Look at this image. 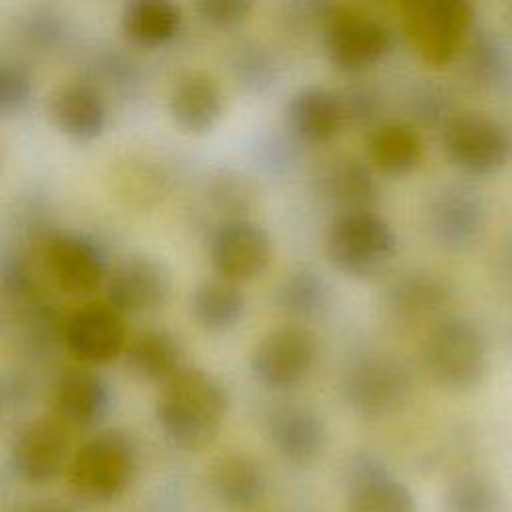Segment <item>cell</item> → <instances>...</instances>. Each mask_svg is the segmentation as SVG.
Wrapping results in <instances>:
<instances>
[{
    "instance_id": "1",
    "label": "cell",
    "mask_w": 512,
    "mask_h": 512,
    "mask_svg": "<svg viewBox=\"0 0 512 512\" xmlns=\"http://www.w3.org/2000/svg\"><path fill=\"white\" fill-rule=\"evenodd\" d=\"M228 396L224 386L202 368H182L156 400V420L178 448L198 452L210 446L224 424Z\"/></svg>"
},
{
    "instance_id": "2",
    "label": "cell",
    "mask_w": 512,
    "mask_h": 512,
    "mask_svg": "<svg viewBox=\"0 0 512 512\" xmlns=\"http://www.w3.org/2000/svg\"><path fill=\"white\" fill-rule=\"evenodd\" d=\"M136 448L122 430H102L74 450L66 468L70 492L84 502L116 500L136 474Z\"/></svg>"
},
{
    "instance_id": "3",
    "label": "cell",
    "mask_w": 512,
    "mask_h": 512,
    "mask_svg": "<svg viewBox=\"0 0 512 512\" xmlns=\"http://www.w3.org/2000/svg\"><path fill=\"white\" fill-rule=\"evenodd\" d=\"M422 356L434 382L450 392L476 388L488 366L482 332L474 322L462 316L440 320L428 332Z\"/></svg>"
},
{
    "instance_id": "4",
    "label": "cell",
    "mask_w": 512,
    "mask_h": 512,
    "mask_svg": "<svg viewBox=\"0 0 512 512\" xmlns=\"http://www.w3.org/2000/svg\"><path fill=\"white\" fill-rule=\"evenodd\" d=\"M396 244V232L374 210L340 212L326 232L328 260L350 276L378 272L394 256Z\"/></svg>"
},
{
    "instance_id": "5",
    "label": "cell",
    "mask_w": 512,
    "mask_h": 512,
    "mask_svg": "<svg viewBox=\"0 0 512 512\" xmlns=\"http://www.w3.org/2000/svg\"><path fill=\"white\" fill-rule=\"evenodd\" d=\"M402 20L414 50L426 62L442 66L462 48L472 6L464 0H410L402 6Z\"/></svg>"
},
{
    "instance_id": "6",
    "label": "cell",
    "mask_w": 512,
    "mask_h": 512,
    "mask_svg": "<svg viewBox=\"0 0 512 512\" xmlns=\"http://www.w3.org/2000/svg\"><path fill=\"white\" fill-rule=\"evenodd\" d=\"M412 390L406 366L382 354L356 358L344 372L342 394L348 406L364 418H384L404 406Z\"/></svg>"
},
{
    "instance_id": "7",
    "label": "cell",
    "mask_w": 512,
    "mask_h": 512,
    "mask_svg": "<svg viewBox=\"0 0 512 512\" xmlns=\"http://www.w3.org/2000/svg\"><path fill=\"white\" fill-rule=\"evenodd\" d=\"M326 50L344 72H362L376 64L392 44L390 28L358 6H332L324 22Z\"/></svg>"
},
{
    "instance_id": "8",
    "label": "cell",
    "mask_w": 512,
    "mask_h": 512,
    "mask_svg": "<svg viewBox=\"0 0 512 512\" xmlns=\"http://www.w3.org/2000/svg\"><path fill=\"white\" fill-rule=\"evenodd\" d=\"M316 360L314 334L298 322L268 330L252 348V374L268 388L286 390L300 384Z\"/></svg>"
},
{
    "instance_id": "9",
    "label": "cell",
    "mask_w": 512,
    "mask_h": 512,
    "mask_svg": "<svg viewBox=\"0 0 512 512\" xmlns=\"http://www.w3.org/2000/svg\"><path fill=\"white\" fill-rule=\"evenodd\" d=\"M442 144L450 162L468 174L496 172L510 152L504 128L480 112L450 116L442 130Z\"/></svg>"
},
{
    "instance_id": "10",
    "label": "cell",
    "mask_w": 512,
    "mask_h": 512,
    "mask_svg": "<svg viewBox=\"0 0 512 512\" xmlns=\"http://www.w3.org/2000/svg\"><path fill=\"white\" fill-rule=\"evenodd\" d=\"M208 258L222 278L232 282L248 280L266 270L272 258V240L258 222L230 216L212 228Z\"/></svg>"
},
{
    "instance_id": "11",
    "label": "cell",
    "mask_w": 512,
    "mask_h": 512,
    "mask_svg": "<svg viewBox=\"0 0 512 512\" xmlns=\"http://www.w3.org/2000/svg\"><path fill=\"white\" fill-rule=\"evenodd\" d=\"M170 290V270L150 254H126L106 276V302L120 314L154 312L164 306Z\"/></svg>"
},
{
    "instance_id": "12",
    "label": "cell",
    "mask_w": 512,
    "mask_h": 512,
    "mask_svg": "<svg viewBox=\"0 0 512 512\" xmlns=\"http://www.w3.org/2000/svg\"><path fill=\"white\" fill-rule=\"evenodd\" d=\"M72 430L52 416H38L26 422L12 448V462L20 478L30 484H46L66 472L70 458Z\"/></svg>"
},
{
    "instance_id": "13",
    "label": "cell",
    "mask_w": 512,
    "mask_h": 512,
    "mask_svg": "<svg viewBox=\"0 0 512 512\" xmlns=\"http://www.w3.org/2000/svg\"><path fill=\"white\" fill-rule=\"evenodd\" d=\"M62 338L82 366L106 364L128 344L122 314L108 302H88L76 308L62 326Z\"/></svg>"
},
{
    "instance_id": "14",
    "label": "cell",
    "mask_w": 512,
    "mask_h": 512,
    "mask_svg": "<svg viewBox=\"0 0 512 512\" xmlns=\"http://www.w3.org/2000/svg\"><path fill=\"white\" fill-rule=\"evenodd\" d=\"M44 264L52 282L70 296H84L106 282L102 248L86 234L56 232L44 244Z\"/></svg>"
},
{
    "instance_id": "15",
    "label": "cell",
    "mask_w": 512,
    "mask_h": 512,
    "mask_svg": "<svg viewBox=\"0 0 512 512\" xmlns=\"http://www.w3.org/2000/svg\"><path fill=\"white\" fill-rule=\"evenodd\" d=\"M344 484L348 490L346 512H418L408 486L372 454H358L348 462Z\"/></svg>"
},
{
    "instance_id": "16",
    "label": "cell",
    "mask_w": 512,
    "mask_h": 512,
    "mask_svg": "<svg viewBox=\"0 0 512 512\" xmlns=\"http://www.w3.org/2000/svg\"><path fill=\"white\" fill-rule=\"evenodd\" d=\"M266 432L276 452L296 466L318 460L328 442L322 416L302 404L274 406L266 416Z\"/></svg>"
},
{
    "instance_id": "17",
    "label": "cell",
    "mask_w": 512,
    "mask_h": 512,
    "mask_svg": "<svg viewBox=\"0 0 512 512\" xmlns=\"http://www.w3.org/2000/svg\"><path fill=\"white\" fill-rule=\"evenodd\" d=\"M112 392L102 374L88 366L64 370L54 386V416L70 430L98 424L110 410Z\"/></svg>"
},
{
    "instance_id": "18",
    "label": "cell",
    "mask_w": 512,
    "mask_h": 512,
    "mask_svg": "<svg viewBox=\"0 0 512 512\" xmlns=\"http://www.w3.org/2000/svg\"><path fill=\"white\" fill-rule=\"evenodd\" d=\"M428 226L438 244L448 250H464L482 232L484 204L466 186H444L428 206Z\"/></svg>"
},
{
    "instance_id": "19",
    "label": "cell",
    "mask_w": 512,
    "mask_h": 512,
    "mask_svg": "<svg viewBox=\"0 0 512 512\" xmlns=\"http://www.w3.org/2000/svg\"><path fill=\"white\" fill-rule=\"evenodd\" d=\"M48 114L60 132L76 140L100 136L108 122L106 100L88 80L58 84L48 96Z\"/></svg>"
},
{
    "instance_id": "20",
    "label": "cell",
    "mask_w": 512,
    "mask_h": 512,
    "mask_svg": "<svg viewBox=\"0 0 512 512\" xmlns=\"http://www.w3.org/2000/svg\"><path fill=\"white\" fill-rule=\"evenodd\" d=\"M284 114L292 136L310 144L334 138L348 122L342 96L320 84H308L292 92Z\"/></svg>"
},
{
    "instance_id": "21",
    "label": "cell",
    "mask_w": 512,
    "mask_h": 512,
    "mask_svg": "<svg viewBox=\"0 0 512 512\" xmlns=\"http://www.w3.org/2000/svg\"><path fill=\"white\" fill-rule=\"evenodd\" d=\"M224 96L218 80L204 70L180 74L168 96V110L174 122L188 132H206L222 116Z\"/></svg>"
},
{
    "instance_id": "22",
    "label": "cell",
    "mask_w": 512,
    "mask_h": 512,
    "mask_svg": "<svg viewBox=\"0 0 512 512\" xmlns=\"http://www.w3.org/2000/svg\"><path fill=\"white\" fill-rule=\"evenodd\" d=\"M318 190L340 212L372 210L378 200V184L372 168L356 156L332 158L318 174Z\"/></svg>"
},
{
    "instance_id": "23",
    "label": "cell",
    "mask_w": 512,
    "mask_h": 512,
    "mask_svg": "<svg viewBox=\"0 0 512 512\" xmlns=\"http://www.w3.org/2000/svg\"><path fill=\"white\" fill-rule=\"evenodd\" d=\"M208 484L220 504L232 510H254L266 494V476L256 460L240 452L216 458L208 470Z\"/></svg>"
},
{
    "instance_id": "24",
    "label": "cell",
    "mask_w": 512,
    "mask_h": 512,
    "mask_svg": "<svg viewBox=\"0 0 512 512\" xmlns=\"http://www.w3.org/2000/svg\"><path fill=\"white\" fill-rule=\"evenodd\" d=\"M124 358L136 376L160 384L184 368L178 338L162 328H146L134 334L124 348Z\"/></svg>"
},
{
    "instance_id": "25",
    "label": "cell",
    "mask_w": 512,
    "mask_h": 512,
    "mask_svg": "<svg viewBox=\"0 0 512 512\" xmlns=\"http://www.w3.org/2000/svg\"><path fill=\"white\" fill-rule=\"evenodd\" d=\"M332 302L328 280L310 266L288 270L274 290L276 308L292 322L322 316Z\"/></svg>"
},
{
    "instance_id": "26",
    "label": "cell",
    "mask_w": 512,
    "mask_h": 512,
    "mask_svg": "<svg viewBox=\"0 0 512 512\" xmlns=\"http://www.w3.org/2000/svg\"><path fill=\"white\" fill-rule=\"evenodd\" d=\"M424 152L418 130L400 120L382 122L368 136V156L372 166L384 174L400 176L418 166Z\"/></svg>"
},
{
    "instance_id": "27",
    "label": "cell",
    "mask_w": 512,
    "mask_h": 512,
    "mask_svg": "<svg viewBox=\"0 0 512 512\" xmlns=\"http://www.w3.org/2000/svg\"><path fill=\"white\" fill-rule=\"evenodd\" d=\"M388 308L404 320L434 316L448 302V286L426 270H412L398 276L386 292Z\"/></svg>"
},
{
    "instance_id": "28",
    "label": "cell",
    "mask_w": 512,
    "mask_h": 512,
    "mask_svg": "<svg viewBox=\"0 0 512 512\" xmlns=\"http://www.w3.org/2000/svg\"><path fill=\"white\" fill-rule=\"evenodd\" d=\"M246 308V296L236 282L222 276L200 282L190 298L194 320L212 332H222L238 324Z\"/></svg>"
},
{
    "instance_id": "29",
    "label": "cell",
    "mask_w": 512,
    "mask_h": 512,
    "mask_svg": "<svg viewBox=\"0 0 512 512\" xmlns=\"http://www.w3.org/2000/svg\"><path fill=\"white\" fill-rule=\"evenodd\" d=\"M180 22V6L170 0H130L120 12L124 34L134 42L150 46L170 40L178 32Z\"/></svg>"
},
{
    "instance_id": "30",
    "label": "cell",
    "mask_w": 512,
    "mask_h": 512,
    "mask_svg": "<svg viewBox=\"0 0 512 512\" xmlns=\"http://www.w3.org/2000/svg\"><path fill=\"white\" fill-rule=\"evenodd\" d=\"M442 508L444 512H500V494L488 478L462 474L446 488Z\"/></svg>"
},
{
    "instance_id": "31",
    "label": "cell",
    "mask_w": 512,
    "mask_h": 512,
    "mask_svg": "<svg viewBox=\"0 0 512 512\" xmlns=\"http://www.w3.org/2000/svg\"><path fill=\"white\" fill-rule=\"evenodd\" d=\"M34 92L32 72L20 60L0 62V110L2 114L20 112Z\"/></svg>"
},
{
    "instance_id": "32",
    "label": "cell",
    "mask_w": 512,
    "mask_h": 512,
    "mask_svg": "<svg viewBox=\"0 0 512 512\" xmlns=\"http://www.w3.org/2000/svg\"><path fill=\"white\" fill-rule=\"evenodd\" d=\"M234 68L238 78L254 90H260L274 82V62L258 46H244L242 50H238Z\"/></svg>"
},
{
    "instance_id": "33",
    "label": "cell",
    "mask_w": 512,
    "mask_h": 512,
    "mask_svg": "<svg viewBox=\"0 0 512 512\" xmlns=\"http://www.w3.org/2000/svg\"><path fill=\"white\" fill-rule=\"evenodd\" d=\"M22 34L30 44L48 48L62 36V22L52 10H32L22 24Z\"/></svg>"
},
{
    "instance_id": "34",
    "label": "cell",
    "mask_w": 512,
    "mask_h": 512,
    "mask_svg": "<svg viewBox=\"0 0 512 512\" xmlns=\"http://www.w3.org/2000/svg\"><path fill=\"white\" fill-rule=\"evenodd\" d=\"M342 96L344 110H346V120H352L356 124L370 122L376 112H378V92L374 86L366 84H356L350 86Z\"/></svg>"
},
{
    "instance_id": "35",
    "label": "cell",
    "mask_w": 512,
    "mask_h": 512,
    "mask_svg": "<svg viewBox=\"0 0 512 512\" xmlns=\"http://www.w3.org/2000/svg\"><path fill=\"white\" fill-rule=\"evenodd\" d=\"M252 8L250 0H200L196 2L198 14L216 26H226L242 20Z\"/></svg>"
},
{
    "instance_id": "36",
    "label": "cell",
    "mask_w": 512,
    "mask_h": 512,
    "mask_svg": "<svg viewBox=\"0 0 512 512\" xmlns=\"http://www.w3.org/2000/svg\"><path fill=\"white\" fill-rule=\"evenodd\" d=\"M18 512H74V510L60 502H36L26 508H20Z\"/></svg>"
},
{
    "instance_id": "37",
    "label": "cell",
    "mask_w": 512,
    "mask_h": 512,
    "mask_svg": "<svg viewBox=\"0 0 512 512\" xmlns=\"http://www.w3.org/2000/svg\"><path fill=\"white\" fill-rule=\"evenodd\" d=\"M248 512H270V510H256V508H254V510H248Z\"/></svg>"
}]
</instances>
